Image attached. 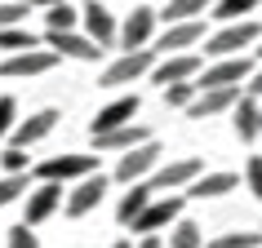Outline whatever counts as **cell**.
<instances>
[{
  "label": "cell",
  "instance_id": "74e56055",
  "mask_svg": "<svg viewBox=\"0 0 262 248\" xmlns=\"http://www.w3.org/2000/svg\"><path fill=\"white\" fill-rule=\"evenodd\" d=\"M245 89H249V97H258V102H262V71H253V80H249Z\"/></svg>",
  "mask_w": 262,
  "mask_h": 248
},
{
  "label": "cell",
  "instance_id": "6da1fadb",
  "mask_svg": "<svg viewBox=\"0 0 262 248\" xmlns=\"http://www.w3.org/2000/svg\"><path fill=\"white\" fill-rule=\"evenodd\" d=\"M262 40V27L258 22H227L222 31H213V36H205V54L218 62V58H245L240 49H258Z\"/></svg>",
  "mask_w": 262,
  "mask_h": 248
},
{
  "label": "cell",
  "instance_id": "5b68a950",
  "mask_svg": "<svg viewBox=\"0 0 262 248\" xmlns=\"http://www.w3.org/2000/svg\"><path fill=\"white\" fill-rule=\"evenodd\" d=\"M200 173H205V160L200 155H178V160H165L151 173V186L156 191H187Z\"/></svg>",
  "mask_w": 262,
  "mask_h": 248
},
{
  "label": "cell",
  "instance_id": "44dd1931",
  "mask_svg": "<svg viewBox=\"0 0 262 248\" xmlns=\"http://www.w3.org/2000/svg\"><path fill=\"white\" fill-rule=\"evenodd\" d=\"M231 124H235V133H240V142H258L262 138V102L245 93L231 111Z\"/></svg>",
  "mask_w": 262,
  "mask_h": 248
},
{
  "label": "cell",
  "instance_id": "836d02e7",
  "mask_svg": "<svg viewBox=\"0 0 262 248\" xmlns=\"http://www.w3.org/2000/svg\"><path fill=\"white\" fill-rule=\"evenodd\" d=\"M245 186L253 200H262V155H249V164H245Z\"/></svg>",
  "mask_w": 262,
  "mask_h": 248
},
{
  "label": "cell",
  "instance_id": "f35d334b",
  "mask_svg": "<svg viewBox=\"0 0 262 248\" xmlns=\"http://www.w3.org/2000/svg\"><path fill=\"white\" fill-rule=\"evenodd\" d=\"M111 248H134V244H129V239H116V244H111Z\"/></svg>",
  "mask_w": 262,
  "mask_h": 248
},
{
  "label": "cell",
  "instance_id": "83f0119b",
  "mask_svg": "<svg viewBox=\"0 0 262 248\" xmlns=\"http://www.w3.org/2000/svg\"><path fill=\"white\" fill-rule=\"evenodd\" d=\"M262 244V231H222L209 239V248H258Z\"/></svg>",
  "mask_w": 262,
  "mask_h": 248
},
{
  "label": "cell",
  "instance_id": "8fae6325",
  "mask_svg": "<svg viewBox=\"0 0 262 248\" xmlns=\"http://www.w3.org/2000/svg\"><path fill=\"white\" fill-rule=\"evenodd\" d=\"M80 22H84V36L107 54L111 44H120V27H116V18H111V9L107 5H98V0H89L80 9Z\"/></svg>",
  "mask_w": 262,
  "mask_h": 248
},
{
  "label": "cell",
  "instance_id": "3957f363",
  "mask_svg": "<svg viewBox=\"0 0 262 248\" xmlns=\"http://www.w3.org/2000/svg\"><path fill=\"white\" fill-rule=\"evenodd\" d=\"M160 142H142V146H134V151H124V155H116V173H111V178L116 182H124V186H134V182H147L156 173V168H160Z\"/></svg>",
  "mask_w": 262,
  "mask_h": 248
},
{
  "label": "cell",
  "instance_id": "7a4b0ae2",
  "mask_svg": "<svg viewBox=\"0 0 262 248\" xmlns=\"http://www.w3.org/2000/svg\"><path fill=\"white\" fill-rule=\"evenodd\" d=\"M98 160H102V155H49V160L36 168V178L40 182H58V186L84 182V178H94V173H102Z\"/></svg>",
  "mask_w": 262,
  "mask_h": 248
},
{
  "label": "cell",
  "instance_id": "9c48e42d",
  "mask_svg": "<svg viewBox=\"0 0 262 248\" xmlns=\"http://www.w3.org/2000/svg\"><path fill=\"white\" fill-rule=\"evenodd\" d=\"M67 204V186H58V182H36L27 191V226H40V221H49L58 213V208Z\"/></svg>",
  "mask_w": 262,
  "mask_h": 248
},
{
  "label": "cell",
  "instance_id": "d6a6232c",
  "mask_svg": "<svg viewBox=\"0 0 262 248\" xmlns=\"http://www.w3.org/2000/svg\"><path fill=\"white\" fill-rule=\"evenodd\" d=\"M14 129H18V102L5 93V97H0V142L14 138Z\"/></svg>",
  "mask_w": 262,
  "mask_h": 248
},
{
  "label": "cell",
  "instance_id": "f1b7e54d",
  "mask_svg": "<svg viewBox=\"0 0 262 248\" xmlns=\"http://www.w3.org/2000/svg\"><path fill=\"white\" fill-rule=\"evenodd\" d=\"M80 27V9H71V5H58L45 14V31H76Z\"/></svg>",
  "mask_w": 262,
  "mask_h": 248
},
{
  "label": "cell",
  "instance_id": "5bb4252c",
  "mask_svg": "<svg viewBox=\"0 0 262 248\" xmlns=\"http://www.w3.org/2000/svg\"><path fill=\"white\" fill-rule=\"evenodd\" d=\"M156 9H147V5H138L134 14L124 18V27H120V49L124 54H134V49H147L151 44V36H156Z\"/></svg>",
  "mask_w": 262,
  "mask_h": 248
},
{
  "label": "cell",
  "instance_id": "ac0fdd59",
  "mask_svg": "<svg viewBox=\"0 0 262 248\" xmlns=\"http://www.w3.org/2000/svg\"><path fill=\"white\" fill-rule=\"evenodd\" d=\"M205 40V22L195 18V22H173V27H165V36H156V54H182V49H191V44Z\"/></svg>",
  "mask_w": 262,
  "mask_h": 248
},
{
  "label": "cell",
  "instance_id": "4fadbf2b",
  "mask_svg": "<svg viewBox=\"0 0 262 248\" xmlns=\"http://www.w3.org/2000/svg\"><path fill=\"white\" fill-rule=\"evenodd\" d=\"M45 49H54L58 58H76V62H98L102 58V49L84 31H45Z\"/></svg>",
  "mask_w": 262,
  "mask_h": 248
},
{
  "label": "cell",
  "instance_id": "2e32d148",
  "mask_svg": "<svg viewBox=\"0 0 262 248\" xmlns=\"http://www.w3.org/2000/svg\"><path fill=\"white\" fill-rule=\"evenodd\" d=\"M142 142H151V129L134 120V124H124V129H116V133L94 138V155H124V151H134V146H142Z\"/></svg>",
  "mask_w": 262,
  "mask_h": 248
},
{
  "label": "cell",
  "instance_id": "e0dca14e",
  "mask_svg": "<svg viewBox=\"0 0 262 248\" xmlns=\"http://www.w3.org/2000/svg\"><path fill=\"white\" fill-rule=\"evenodd\" d=\"M58 120H62V115H58L54 107H45V111H36V115H27V120H18V129H14V138H9V146H23V151H27V146L45 142V138L58 129Z\"/></svg>",
  "mask_w": 262,
  "mask_h": 248
},
{
  "label": "cell",
  "instance_id": "d6986e66",
  "mask_svg": "<svg viewBox=\"0 0 262 248\" xmlns=\"http://www.w3.org/2000/svg\"><path fill=\"white\" fill-rule=\"evenodd\" d=\"M240 186V173H231V168H218V173H200V178L187 186V200H218V195L235 191Z\"/></svg>",
  "mask_w": 262,
  "mask_h": 248
},
{
  "label": "cell",
  "instance_id": "ba28073f",
  "mask_svg": "<svg viewBox=\"0 0 262 248\" xmlns=\"http://www.w3.org/2000/svg\"><path fill=\"white\" fill-rule=\"evenodd\" d=\"M54 67H58L54 49H27V54L0 58V76L5 80H31V76H45V71H54Z\"/></svg>",
  "mask_w": 262,
  "mask_h": 248
},
{
  "label": "cell",
  "instance_id": "7c38bea8",
  "mask_svg": "<svg viewBox=\"0 0 262 248\" xmlns=\"http://www.w3.org/2000/svg\"><path fill=\"white\" fill-rule=\"evenodd\" d=\"M107 186H111V178L107 173H94V178H84V182H76L67 191V217H89L98 204H102V195H107Z\"/></svg>",
  "mask_w": 262,
  "mask_h": 248
},
{
  "label": "cell",
  "instance_id": "4316f807",
  "mask_svg": "<svg viewBox=\"0 0 262 248\" xmlns=\"http://www.w3.org/2000/svg\"><path fill=\"white\" fill-rule=\"evenodd\" d=\"M27 191H31V173H5V178H0V208L23 200Z\"/></svg>",
  "mask_w": 262,
  "mask_h": 248
},
{
  "label": "cell",
  "instance_id": "52a82bcc",
  "mask_svg": "<svg viewBox=\"0 0 262 248\" xmlns=\"http://www.w3.org/2000/svg\"><path fill=\"white\" fill-rule=\"evenodd\" d=\"M178 221H182V195H165V200H151V204L142 208V217L134 221L129 231L134 235H160L165 226L173 231Z\"/></svg>",
  "mask_w": 262,
  "mask_h": 248
},
{
  "label": "cell",
  "instance_id": "277c9868",
  "mask_svg": "<svg viewBox=\"0 0 262 248\" xmlns=\"http://www.w3.org/2000/svg\"><path fill=\"white\" fill-rule=\"evenodd\" d=\"M156 62H160V54H156V49H134V54H120L107 71H102V89H120V84L142 80V76H151V71H156Z\"/></svg>",
  "mask_w": 262,
  "mask_h": 248
},
{
  "label": "cell",
  "instance_id": "8d00e7d4",
  "mask_svg": "<svg viewBox=\"0 0 262 248\" xmlns=\"http://www.w3.org/2000/svg\"><path fill=\"white\" fill-rule=\"evenodd\" d=\"M138 248H169V239H160V235H142Z\"/></svg>",
  "mask_w": 262,
  "mask_h": 248
},
{
  "label": "cell",
  "instance_id": "30bf717a",
  "mask_svg": "<svg viewBox=\"0 0 262 248\" xmlns=\"http://www.w3.org/2000/svg\"><path fill=\"white\" fill-rule=\"evenodd\" d=\"M138 107H142L138 93H124V97H116V102H107V107L89 120V133L102 138V133H116V129H124V124H134L138 120Z\"/></svg>",
  "mask_w": 262,
  "mask_h": 248
},
{
  "label": "cell",
  "instance_id": "cb8c5ba5",
  "mask_svg": "<svg viewBox=\"0 0 262 248\" xmlns=\"http://www.w3.org/2000/svg\"><path fill=\"white\" fill-rule=\"evenodd\" d=\"M0 49L14 58V54H27V49H45V40L27 27H9V31H0Z\"/></svg>",
  "mask_w": 262,
  "mask_h": 248
},
{
  "label": "cell",
  "instance_id": "603a6c76",
  "mask_svg": "<svg viewBox=\"0 0 262 248\" xmlns=\"http://www.w3.org/2000/svg\"><path fill=\"white\" fill-rule=\"evenodd\" d=\"M218 0H169V9L160 18H165V27H173V22H195L200 14H209Z\"/></svg>",
  "mask_w": 262,
  "mask_h": 248
},
{
  "label": "cell",
  "instance_id": "e575fe53",
  "mask_svg": "<svg viewBox=\"0 0 262 248\" xmlns=\"http://www.w3.org/2000/svg\"><path fill=\"white\" fill-rule=\"evenodd\" d=\"M9 248H40V239L27 221H18V226H9Z\"/></svg>",
  "mask_w": 262,
  "mask_h": 248
},
{
  "label": "cell",
  "instance_id": "4dcf8cb0",
  "mask_svg": "<svg viewBox=\"0 0 262 248\" xmlns=\"http://www.w3.org/2000/svg\"><path fill=\"white\" fill-rule=\"evenodd\" d=\"M23 22H27V5L23 0H0V31L23 27Z\"/></svg>",
  "mask_w": 262,
  "mask_h": 248
},
{
  "label": "cell",
  "instance_id": "d4e9b609",
  "mask_svg": "<svg viewBox=\"0 0 262 248\" xmlns=\"http://www.w3.org/2000/svg\"><path fill=\"white\" fill-rule=\"evenodd\" d=\"M258 5H262V0H218L209 18H218L222 27H227V22H245V14H253Z\"/></svg>",
  "mask_w": 262,
  "mask_h": 248
},
{
  "label": "cell",
  "instance_id": "d590c367",
  "mask_svg": "<svg viewBox=\"0 0 262 248\" xmlns=\"http://www.w3.org/2000/svg\"><path fill=\"white\" fill-rule=\"evenodd\" d=\"M23 5H27V9H45V14H49V9H58V5H67V0H23Z\"/></svg>",
  "mask_w": 262,
  "mask_h": 248
},
{
  "label": "cell",
  "instance_id": "9a60e30c",
  "mask_svg": "<svg viewBox=\"0 0 262 248\" xmlns=\"http://www.w3.org/2000/svg\"><path fill=\"white\" fill-rule=\"evenodd\" d=\"M195 76H200V54H169V58H160L156 71H151V80L160 84V89L187 84V80H195Z\"/></svg>",
  "mask_w": 262,
  "mask_h": 248
},
{
  "label": "cell",
  "instance_id": "f546056e",
  "mask_svg": "<svg viewBox=\"0 0 262 248\" xmlns=\"http://www.w3.org/2000/svg\"><path fill=\"white\" fill-rule=\"evenodd\" d=\"M200 97V84L187 80V84H169L165 89V107H178V111H191V102Z\"/></svg>",
  "mask_w": 262,
  "mask_h": 248
},
{
  "label": "cell",
  "instance_id": "484cf974",
  "mask_svg": "<svg viewBox=\"0 0 262 248\" xmlns=\"http://www.w3.org/2000/svg\"><path fill=\"white\" fill-rule=\"evenodd\" d=\"M169 248H205V231H200V221H187L182 217L173 231H169Z\"/></svg>",
  "mask_w": 262,
  "mask_h": 248
},
{
  "label": "cell",
  "instance_id": "7402d4cb",
  "mask_svg": "<svg viewBox=\"0 0 262 248\" xmlns=\"http://www.w3.org/2000/svg\"><path fill=\"white\" fill-rule=\"evenodd\" d=\"M240 89H209V93H200L191 102V111H187V115H191V120H209V115H222V111H235V102H240Z\"/></svg>",
  "mask_w": 262,
  "mask_h": 248
},
{
  "label": "cell",
  "instance_id": "1f68e13d",
  "mask_svg": "<svg viewBox=\"0 0 262 248\" xmlns=\"http://www.w3.org/2000/svg\"><path fill=\"white\" fill-rule=\"evenodd\" d=\"M0 168H5V173H31V160H27L23 146H5V151H0Z\"/></svg>",
  "mask_w": 262,
  "mask_h": 248
},
{
  "label": "cell",
  "instance_id": "ffe728a7",
  "mask_svg": "<svg viewBox=\"0 0 262 248\" xmlns=\"http://www.w3.org/2000/svg\"><path fill=\"white\" fill-rule=\"evenodd\" d=\"M151 200H156V186H151V182H134V186L120 195V204H116V221H120V226H134Z\"/></svg>",
  "mask_w": 262,
  "mask_h": 248
},
{
  "label": "cell",
  "instance_id": "8992f818",
  "mask_svg": "<svg viewBox=\"0 0 262 248\" xmlns=\"http://www.w3.org/2000/svg\"><path fill=\"white\" fill-rule=\"evenodd\" d=\"M249 80H253V62L249 58H218L200 76V93H209V89H240Z\"/></svg>",
  "mask_w": 262,
  "mask_h": 248
},
{
  "label": "cell",
  "instance_id": "ab89813d",
  "mask_svg": "<svg viewBox=\"0 0 262 248\" xmlns=\"http://www.w3.org/2000/svg\"><path fill=\"white\" fill-rule=\"evenodd\" d=\"M258 58H262V40H258Z\"/></svg>",
  "mask_w": 262,
  "mask_h": 248
}]
</instances>
